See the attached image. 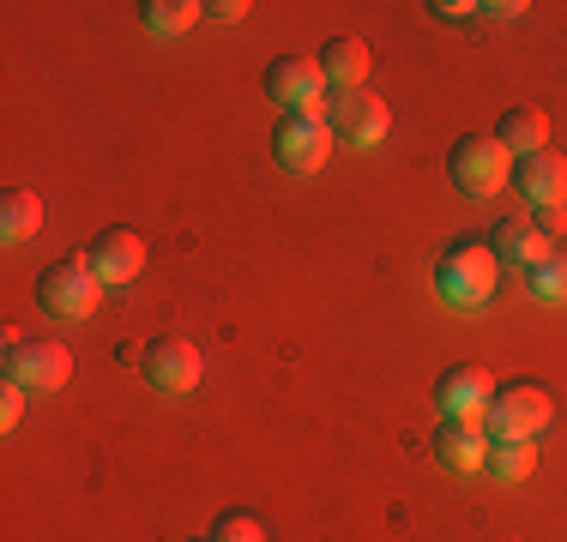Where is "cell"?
Returning <instances> with one entry per match:
<instances>
[{
  "label": "cell",
  "mask_w": 567,
  "mask_h": 542,
  "mask_svg": "<svg viewBox=\"0 0 567 542\" xmlns=\"http://www.w3.org/2000/svg\"><path fill=\"white\" fill-rule=\"evenodd\" d=\"M37 229H43V199H37L31 187H12V194L0 199V241H31Z\"/></svg>",
  "instance_id": "17"
},
{
  "label": "cell",
  "mask_w": 567,
  "mask_h": 542,
  "mask_svg": "<svg viewBox=\"0 0 567 542\" xmlns=\"http://www.w3.org/2000/svg\"><path fill=\"white\" fill-rule=\"evenodd\" d=\"M97 302H103V283L91 278L85 260H61V265H49L43 278H37V308L55 314V320H91Z\"/></svg>",
  "instance_id": "6"
},
{
  "label": "cell",
  "mask_w": 567,
  "mask_h": 542,
  "mask_svg": "<svg viewBox=\"0 0 567 542\" xmlns=\"http://www.w3.org/2000/svg\"><path fill=\"white\" fill-rule=\"evenodd\" d=\"M212 542H266V524L254 512H218V524L206 531Z\"/></svg>",
  "instance_id": "21"
},
{
  "label": "cell",
  "mask_w": 567,
  "mask_h": 542,
  "mask_svg": "<svg viewBox=\"0 0 567 542\" xmlns=\"http://www.w3.org/2000/svg\"><path fill=\"white\" fill-rule=\"evenodd\" d=\"M495 139L507 145V157H537V152H549V115L544 108H507Z\"/></svg>",
  "instance_id": "16"
},
{
  "label": "cell",
  "mask_w": 567,
  "mask_h": 542,
  "mask_svg": "<svg viewBox=\"0 0 567 542\" xmlns=\"http://www.w3.org/2000/svg\"><path fill=\"white\" fill-rule=\"evenodd\" d=\"M519 199L537 206V217H556L567 206V157L556 152H537V157H519Z\"/></svg>",
  "instance_id": "12"
},
{
  "label": "cell",
  "mask_w": 567,
  "mask_h": 542,
  "mask_svg": "<svg viewBox=\"0 0 567 542\" xmlns=\"http://www.w3.org/2000/svg\"><path fill=\"white\" fill-rule=\"evenodd\" d=\"M7 379L12 386H24L31 398H49V392H61L66 379H73V350L66 344H12L7 350Z\"/></svg>",
  "instance_id": "8"
},
{
  "label": "cell",
  "mask_w": 567,
  "mask_h": 542,
  "mask_svg": "<svg viewBox=\"0 0 567 542\" xmlns=\"http://www.w3.org/2000/svg\"><path fill=\"white\" fill-rule=\"evenodd\" d=\"M140 19H145L152 37H187L199 19H206V7H199V0H145Z\"/></svg>",
  "instance_id": "18"
},
{
  "label": "cell",
  "mask_w": 567,
  "mask_h": 542,
  "mask_svg": "<svg viewBox=\"0 0 567 542\" xmlns=\"http://www.w3.org/2000/svg\"><path fill=\"white\" fill-rule=\"evenodd\" d=\"M483 470H489V477L495 482H525V477H532V470H537V446L532 440H495L489 446V465H483Z\"/></svg>",
  "instance_id": "20"
},
{
  "label": "cell",
  "mask_w": 567,
  "mask_h": 542,
  "mask_svg": "<svg viewBox=\"0 0 567 542\" xmlns=\"http://www.w3.org/2000/svg\"><path fill=\"white\" fill-rule=\"evenodd\" d=\"M435 458H441V470H453V477H477L483 465H489V428L483 423H441L435 428Z\"/></svg>",
  "instance_id": "13"
},
{
  "label": "cell",
  "mask_w": 567,
  "mask_h": 542,
  "mask_svg": "<svg viewBox=\"0 0 567 542\" xmlns=\"http://www.w3.org/2000/svg\"><path fill=\"white\" fill-rule=\"evenodd\" d=\"M483 12H489V19H519V12H532V7H525V0H489Z\"/></svg>",
  "instance_id": "25"
},
{
  "label": "cell",
  "mask_w": 567,
  "mask_h": 542,
  "mask_svg": "<svg viewBox=\"0 0 567 542\" xmlns=\"http://www.w3.org/2000/svg\"><path fill=\"white\" fill-rule=\"evenodd\" d=\"M502 283V260L489 253V241H453L435 260V295L453 314H477Z\"/></svg>",
  "instance_id": "1"
},
{
  "label": "cell",
  "mask_w": 567,
  "mask_h": 542,
  "mask_svg": "<svg viewBox=\"0 0 567 542\" xmlns=\"http://www.w3.org/2000/svg\"><path fill=\"white\" fill-rule=\"evenodd\" d=\"M429 12H435L441 24H465V19H477L483 7H471V0H435V7H429Z\"/></svg>",
  "instance_id": "23"
},
{
  "label": "cell",
  "mask_w": 567,
  "mask_h": 542,
  "mask_svg": "<svg viewBox=\"0 0 567 542\" xmlns=\"http://www.w3.org/2000/svg\"><path fill=\"white\" fill-rule=\"evenodd\" d=\"M489 253L507 265H537L549 253V229L537 223V217H502V223L489 229Z\"/></svg>",
  "instance_id": "15"
},
{
  "label": "cell",
  "mask_w": 567,
  "mask_h": 542,
  "mask_svg": "<svg viewBox=\"0 0 567 542\" xmlns=\"http://www.w3.org/2000/svg\"><path fill=\"white\" fill-rule=\"evenodd\" d=\"M140 374H145V386L169 392V398H187L199 386V374H206V362H199V350L187 337H152L140 356Z\"/></svg>",
  "instance_id": "9"
},
{
  "label": "cell",
  "mask_w": 567,
  "mask_h": 542,
  "mask_svg": "<svg viewBox=\"0 0 567 542\" xmlns=\"http://www.w3.org/2000/svg\"><path fill=\"white\" fill-rule=\"evenodd\" d=\"M525 290L549 308H567V248H549L537 265H525Z\"/></svg>",
  "instance_id": "19"
},
{
  "label": "cell",
  "mask_w": 567,
  "mask_h": 542,
  "mask_svg": "<svg viewBox=\"0 0 567 542\" xmlns=\"http://www.w3.org/2000/svg\"><path fill=\"white\" fill-rule=\"evenodd\" d=\"M447 175L465 199H495L513 181V157L495 133H465V139L447 152Z\"/></svg>",
  "instance_id": "3"
},
{
  "label": "cell",
  "mask_w": 567,
  "mask_h": 542,
  "mask_svg": "<svg viewBox=\"0 0 567 542\" xmlns=\"http://www.w3.org/2000/svg\"><path fill=\"white\" fill-rule=\"evenodd\" d=\"M187 542H212V536H187Z\"/></svg>",
  "instance_id": "26"
},
{
  "label": "cell",
  "mask_w": 567,
  "mask_h": 542,
  "mask_svg": "<svg viewBox=\"0 0 567 542\" xmlns=\"http://www.w3.org/2000/svg\"><path fill=\"white\" fill-rule=\"evenodd\" d=\"M206 19L236 24V19H248V0H212V7H206Z\"/></svg>",
  "instance_id": "24"
},
{
  "label": "cell",
  "mask_w": 567,
  "mask_h": 542,
  "mask_svg": "<svg viewBox=\"0 0 567 542\" xmlns=\"http://www.w3.org/2000/svg\"><path fill=\"white\" fill-rule=\"evenodd\" d=\"M272 157H278V169H290V175L327 169V157H332L327 115H320V108H290V115H278L272 121Z\"/></svg>",
  "instance_id": "4"
},
{
  "label": "cell",
  "mask_w": 567,
  "mask_h": 542,
  "mask_svg": "<svg viewBox=\"0 0 567 542\" xmlns=\"http://www.w3.org/2000/svg\"><path fill=\"white\" fill-rule=\"evenodd\" d=\"M24 404H31V392H24V386H12V379H7V386H0V428H19V416H24Z\"/></svg>",
  "instance_id": "22"
},
{
  "label": "cell",
  "mask_w": 567,
  "mask_h": 542,
  "mask_svg": "<svg viewBox=\"0 0 567 542\" xmlns=\"http://www.w3.org/2000/svg\"><path fill=\"white\" fill-rule=\"evenodd\" d=\"M85 265H91V278L103 283V290H115V283H133L145 271V241L133 236V229H103V236H91V248H85Z\"/></svg>",
  "instance_id": "10"
},
{
  "label": "cell",
  "mask_w": 567,
  "mask_h": 542,
  "mask_svg": "<svg viewBox=\"0 0 567 542\" xmlns=\"http://www.w3.org/2000/svg\"><path fill=\"white\" fill-rule=\"evenodd\" d=\"M315 66H320V79H327V91H362L374 54L362 37H327V49L315 54Z\"/></svg>",
  "instance_id": "14"
},
{
  "label": "cell",
  "mask_w": 567,
  "mask_h": 542,
  "mask_svg": "<svg viewBox=\"0 0 567 542\" xmlns=\"http://www.w3.org/2000/svg\"><path fill=\"white\" fill-rule=\"evenodd\" d=\"M549 423H556V398H549V386H537V379L495 386V404H489V416H483L489 440H537Z\"/></svg>",
  "instance_id": "2"
},
{
  "label": "cell",
  "mask_w": 567,
  "mask_h": 542,
  "mask_svg": "<svg viewBox=\"0 0 567 542\" xmlns=\"http://www.w3.org/2000/svg\"><path fill=\"white\" fill-rule=\"evenodd\" d=\"M495 404V379L483 362H453V368H441L435 379V410L447 416V423H483Z\"/></svg>",
  "instance_id": "7"
},
{
  "label": "cell",
  "mask_w": 567,
  "mask_h": 542,
  "mask_svg": "<svg viewBox=\"0 0 567 542\" xmlns=\"http://www.w3.org/2000/svg\"><path fill=\"white\" fill-rule=\"evenodd\" d=\"M327 127L339 145L369 152V145H381L393 133V108L374 97V91H327Z\"/></svg>",
  "instance_id": "5"
},
{
  "label": "cell",
  "mask_w": 567,
  "mask_h": 542,
  "mask_svg": "<svg viewBox=\"0 0 567 542\" xmlns=\"http://www.w3.org/2000/svg\"><path fill=\"white\" fill-rule=\"evenodd\" d=\"M266 97H272L284 115H290V108H320L327 79H320V66L302 61V54H278V61L266 66Z\"/></svg>",
  "instance_id": "11"
}]
</instances>
